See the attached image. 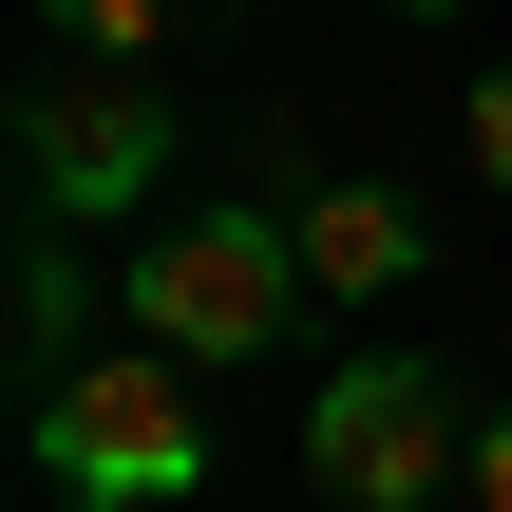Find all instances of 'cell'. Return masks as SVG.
<instances>
[{
  "label": "cell",
  "mask_w": 512,
  "mask_h": 512,
  "mask_svg": "<svg viewBox=\"0 0 512 512\" xmlns=\"http://www.w3.org/2000/svg\"><path fill=\"white\" fill-rule=\"evenodd\" d=\"M304 475H323V512H437L475 475V418H456L437 361H342L304 399Z\"/></svg>",
  "instance_id": "obj_3"
},
{
  "label": "cell",
  "mask_w": 512,
  "mask_h": 512,
  "mask_svg": "<svg viewBox=\"0 0 512 512\" xmlns=\"http://www.w3.org/2000/svg\"><path fill=\"white\" fill-rule=\"evenodd\" d=\"M475 171H494V190H512V57H494V76H475Z\"/></svg>",
  "instance_id": "obj_8"
},
{
  "label": "cell",
  "mask_w": 512,
  "mask_h": 512,
  "mask_svg": "<svg viewBox=\"0 0 512 512\" xmlns=\"http://www.w3.org/2000/svg\"><path fill=\"white\" fill-rule=\"evenodd\" d=\"M285 247H304V304H399V285L437 266V228H418L399 190H361V171H304V190H285Z\"/></svg>",
  "instance_id": "obj_5"
},
{
  "label": "cell",
  "mask_w": 512,
  "mask_h": 512,
  "mask_svg": "<svg viewBox=\"0 0 512 512\" xmlns=\"http://www.w3.org/2000/svg\"><path fill=\"white\" fill-rule=\"evenodd\" d=\"M152 190H171L152 76H38L19 95V209L38 228H95V209H152Z\"/></svg>",
  "instance_id": "obj_4"
},
{
  "label": "cell",
  "mask_w": 512,
  "mask_h": 512,
  "mask_svg": "<svg viewBox=\"0 0 512 512\" xmlns=\"http://www.w3.org/2000/svg\"><path fill=\"white\" fill-rule=\"evenodd\" d=\"M38 475L76 512H190L209 494V399L171 342H95L57 399H38Z\"/></svg>",
  "instance_id": "obj_2"
},
{
  "label": "cell",
  "mask_w": 512,
  "mask_h": 512,
  "mask_svg": "<svg viewBox=\"0 0 512 512\" xmlns=\"http://www.w3.org/2000/svg\"><path fill=\"white\" fill-rule=\"evenodd\" d=\"M114 304H133V342H171V361H266V342L323 323L285 209H152L133 266H114Z\"/></svg>",
  "instance_id": "obj_1"
},
{
  "label": "cell",
  "mask_w": 512,
  "mask_h": 512,
  "mask_svg": "<svg viewBox=\"0 0 512 512\" xmlns=\"http://www.w3.org/2000/svg\"><path fill=\"white\" fill-rule=\"evenodd\" d=\"M57 38H95V57H114V76H133V57H152V38H171V0H57Z\"/></svg>",
  "instance_id": "obj_7"
},
{
  "label": "cell",
  "mask_w": 512,
  "mask_h": 512,
  "mask_svg": "<svg viewBox=\"0 0 512 512\" xmlns=\"http://www.w3.org/2000/svg\"><path fill=\"white\" fill-rule=\"evenodd\" d=\"M76 323H95V285H76V228H19V323H0V342H19V399H57V380L95 361Z\"/></svg>",
  "instance_id": "obj_6"
},
{
  "label": "cell",
  "mask_w": 512,
  "mask_h": 512,
  "mask_svg": "<svg viewBox=\"0 0 512 512\" xmlns=\"http://www.w3.org/2000/svg\"><path fill=\"white\" fill-rule=\"evenodd\" d=\"M456 512H512V418H475V475H456Z\"/></svg>",
  "instance_id": "obj_9"
},
{
  "label": "cell",
  "mask_w": 512,
  "mask_h": 512,
  "mask_svg": "<svg viewBox=\"0 0 512 512\" xmlns=\"http://www.w3.org/2000/svg\"><path fill=\"white\" fill-rule=\"evenodd\" d=\"M399 19H456V0H399Z\"/></svg>",
  "instance_id": "obj_10"
}]
</instances>
